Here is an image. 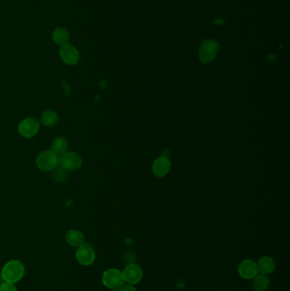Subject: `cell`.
Returning <instances> with one entry per match:
<instances>
[{
	"instance_id": "6",
	"label": "cell",
	"mask_w": 290,
	"mask_h": 291,
	"mask_svg": "<svg viewBox=\"0 0 290 291\" xmlns=\"http://www.w3.org/2000/svg\"><path fill=\"white\" fill-rule=\"evenodd\" d=\"M59 163L61 167L67 171H77L82 166V160L74 152H66L60 155Z\"/></svg>"
},
{
	"instance_id": "7",
	"label": "cell",
	"mask_w": 290,
	"mask_h": 291,
	"mask_svg": "<svg viewBox=\"0 0 290 291\" xmlns=\"http://www.w3.org/2000/svg\"><path fill=\"white\" fill-rule=\"evenodd\" d=\"M60 56L63 62L67 64L69 66H74L79 62L80 55L76 47L71 44H66L60 46Z\"/></svg>"
},
{
	"instance_id": "12",
	"label": "cell",
	"mask_w": 290,
	"mask_h": 291,
	"mask_svg": "<svg viewBox=\"0 0 290 291\" xmlns=\"http://www.w3.org/2000/svg\"><path fill=\"white\" fill-rule=\"evenodd\" d=\"M66 240L69 245L72 247H80V245L85 243V237L82 232L71 229L67 232L66 235Z\"/></svg>"
},
{
	"instance_id": "16",
	"label": "cell",
	"mask_w": 290,
	"mask_h": 291,
	"mask_svg": "<svg viewBox=\"0 0 290 291\" xmlns=\"http://www.w3.org/2000/svg\"><path fill=\"white\" fill-rule=\"evenodd\" d=\"M67 148H68V141L66 140V138L64 137L55 138L51 144V151L57 155H61L64 153H66Z\"/></svg>"
},
{
	"instance_id": "1",
	"label": "cell",
	"mask_w": 290,
	"mask_h": 291,
	"mask_svg": "<svg viewBox=\"0 0 290 291\" xmlns=\"http://www.w3.org/2000/svg\"><path fill=\"white\" fill-rule=\"evenodd\" d=\"M25 274L24 265L17 260H11L2 268L1 276L5 282L16 283L21 280Z\"/></svg>"
},
{
	"instance_id": "20",
	"label": "cell",
	"mask_w": 290,
	"mask_h": 291,
	"mask_svg": "<svg viewBox=\"0 0 290 291\" xmlns=\"http://www.w3.org/2000/svg\"><path fill=\"white\" fill-rule=\"evenodd\" d=\"M214 22L215 23H223V21H222V19H216Z\"/></svg>"
},
{
	"instance_id": "4",
	"label": "cell",
	"mask_w": 290,
	"mask_h": 291,
	"mask_svg": "<svg viewBox=\"0 0 290 291\" xmlns=\"http://www.w3.org/2000/svg\"><path fill=\"white\" fill-rule=\"evenodd\" d=\"M220 50L219 44L213 39L203 42L199 49V59L203 63H208L216 57Z\"/></svg>"
},
{
	"instance_id": "14",
	"label": "cell",
	"mask_w": 290,
	"mask_h": 291,
	"mask_svg": "<svg viewBox=\"0 0 290 291\" xmlns=\"http://www.w3.org/2000/svg\"><path fill=\"white\" fill-rule=\"evenodd\" d=\"M52 39L53 41L60 46L68 44L69 39H70L68 31L64 28H55L52 33Z\"/></svg>"
},
{
	"instance_id": "8",
	"label": "cell",
	"mask_w": 290,
	"mask_h": 291,
	"mask_svg": "<svg viewBox=\"0 0 290 291\" xmlns=\"http://www.w3.org/2000/svg\"><path fill=\"white\" fill-rule=\"evenodd\" d=\"M123 279L129 284H137L140 283L143 277L142 269L137 264L131 263L127 265L123 272Z\"/></svg>"
},
{
	"instance_id": "5",
	"label": "cell",
	"mask_w": 290,
	"mask_h": 291,
	"mask_svg": "<svg viewBox=\"0 0 290 291\" xmlns=\"http://www.w3.org/2000/svg\"><path fill=\"white\" fill-rule=\"evenodd\" d=\"M76 259L82 266H91L96 260V251L91 244L85 243L76 251Z\"/></svg>"
},
{
	"instance_id": "10",
	"label": "cell",
	"mask_w": 290,
	"mask_h": 291,
	"mask_svg": "<svg viewBox=\"0 0 290 291\" xmlns=\"http://www.w3.org/2000/svg\"><path fill=\"white\" fill-rule=\"evenodd\" d=\"M238 273L244 279H253L259 273L256 262L249 259L242 261L238 266Z\"/></svg>"
},
{
	"instance_id": "17",
	"label": "cell",
	"mask_w": 290,
	"mask_h": 291,
	"mask_svg": "<svg viewBox=\"0 0 290 291\" xmlns=\"http://www.w3.org/2000/svg\"><path fill=\"white\" fill-rule=\"evenodd\" d=\"M41 122L44 126H55L58 122L57 113L53 110L44 111V113H42Z\"/></svg>"
},
{
	"instance_id": "18",
	"label": "cell",
	"mask_w": 290,
	"mask_h": 291,
	"mask_svg": "<svg viewBox=\"0 0 290 291\" xmlns=\"http://www.w3.org/2000/svg\"><path fill=\"white\" fill-rule=\"evenodd\" d=\"M0 291H17V288L14 283L4 282L0 284Z\"/></svg>"
},
{
	"instance_id": "9",
	"label": "cell",
	"mask_w": 290,
	"mask_h": 291,
	"mask_svg": "<svg viewBox=\"0 0 290 291\" xmlns=\"http://www.w3.org/2000/svg\"><path fill=\"white\" fill-rule=\"evenodd\" d=\"M40 123L34 118H25L18 127L20 135L24 138H32L39 132Z\"/></svg>"
},
{
	"instance_id": "11",
	"label": "cell",
	"mask_w": 290,
	"mask_h": 291,
	"mask_svg": "<svg viewBox=\"0 0 290 291\" xmlns=\"http://www.w3.org/2000/svg\"><path fill=\"white\" fill-rule=\"evenodd\" d=\"M258 272L260 274H271L276 269V263L271 256H264L260 257L256 263Z\"/></svg>"
},
{
	"instance_id": "2",
	"label": "cell",
	"mask_w": 290,
	"mask_h": 291,
	"mask_svg": "<svg viewBox=\"0 0 290 291\" xmlns=\"http://www.w3.org/2000/svg\"><path fill=\"white\" fill-rule=\"evenodd\" d=\"M36 164L41 171H53L57 167L58 164H59V158H58L57 154L53 153L51 150H46V151L40 153L39 156L37 157Z\"/></svg>"
},
{
	"instance_id": "19",
	"label": "cell",
	"mask_w": 290,
	"mask_h": 291,
	"mask_svg": "<svg viewBox=\"0 0 290 291\" xmlns=\"http://www.w3.org/2000/svg\"><path fill=\"white\" fill-rule=\"evenodd\" d=\"M119 291H137L136 288L134 287V285H132V284H129V283H127V284H123L121 288H119Z\"/></svg>"
},
{
	"instance_id": "3",
	"label": "cell",
	"mask_w": 290,
	"mask_h": 291,
	"mask_svg": "<svg viewBox=\"0 0 290 291\" xmlns=\"http://www.w3.org/2000/svg\"><path fill=\"white\" fill-rule=\"evenodd\" d=\"M123 272L117 268H111L107 270L102 274V283L107 288L111 289H117L124 284Z\"/></svg>"
},
{
	"instance_id": "15",
	"label": "cell",
	"mask_w": 290,
	"mask_h": 291,
	"mask_svg": "<svg viewBox=\"0 0 290 291\" xmlns=\"http://www.w3.org/2000/svg\"><path fill=\"white\" fill-rule=\"evenodd\" d=\"M270 287V279L267 275L258 273L253 278V288L255 291H267Z\"/></svg>"
},
{
	"instance_id": "13",
	"label": "cell",
	"mask_w": 290,
	"mask_h": 291,
	"mask_svg": "<svg viewBox=\"0 0 290 291\" xmlns=\"http://www.w3.org/2000/svg\"><path fill=\"white\" fill-rule=\"evenodd\" d=\"M170 162L165 157H161L155 161L154 165V172L157 176H163L170 171Z\"/></svg>"
}]
</instances>
